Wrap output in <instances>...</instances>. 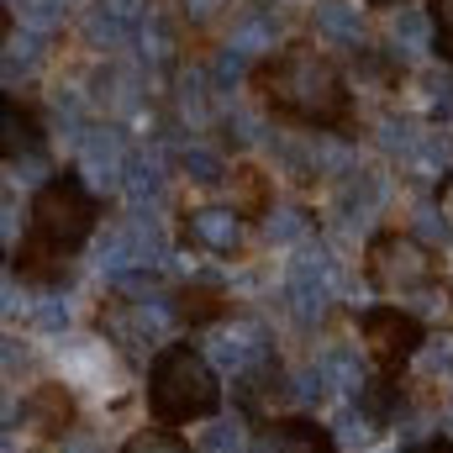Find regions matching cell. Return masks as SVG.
Returning <instances> with one entry per match:
<instances>
[{"mask_svg":"<svg viewBox=\"0 0 453 453\" xmlns=\"http://www.w3.org/2000/svg\"><path fill=\"white\" fill-rule=\"evenodd\" d=\"M222 311H226V301H222V290H217V285H185V290L174 296V317H180V322H190V327L217 322Z\"/></svg>","mask_w":453,"mask_h":453,"instance_id":"2e32d148","label":"cell"},{"mask_svg":"<svg viewBox=\"0 0 453 453\" xmlns=\"http://www.w3.org/2000/svg\"><path fill=\"white\" fill-rule=\"evenodd\" d=\"M317 369H322V380H327L338 395H364V364H358L353 348H327V353L317 358Z\"/></svg>","mask_w":453,"mask_h":453,"instance_id":"9a60e30c","label":"cell"},{"mask_svg":"<svg viewBox=\"0 0 453 453\" xmlns=\"http://www.w3.org/2000/svg\"><path fill=\"white\" fill-rule=\"evenodd\" d=\"M358 333H364L369 353H374L385 369H395V364H406V358H417V353L427 348V327H422L411 311H401V306H374V311H364V317H358Z\"/></svg>","mask_w":453,"mask_h":453,"instance_id":"8992f818","label":"cell"},{"mask_svg":"<svg viewBox=\"0 0 453 453\" xmlns=\"http://www.w3.org/2000/svg\"><path fill=\"white\" fill-rule=\"evenodd\" d=\"M121 453H201V449H190V443H185L180 433H169V427H148V433H137Z\"/></svg>","mask_w":453,"mask_h":453,"instance_id":"7402d4cb","label":"cell"},{"mask_svg":"<svg viewBox=\"0 0 453 453\" xmlns=\"http://www.w3.org/2000/svg\"><path fill=\"white\" fill-rule=\"evenodd\" d=\"M180 169H185V180H196V185H222V180H232V169H226L211 148H185V153H180Z\"/></svg>","mask_w":453,"mask_h":453,"instance_id":"ffe728a7","label":"cell"},{"mask_svg":"<svg viewBox=\"0 0 453 453\" xmlns=\"http://www.w3.org/2000/svg\"><path fill=\"white\" fill-rule=\"evenodd\" d=\"M417 453H453V443H443V438H433V443H422Z\"/></svg>","mask_w":453,"mask_h":453,"instance_id":"d6a6232c","label":"cell"},{"mask_svg":"<svg viewBox=\"0 0 453 453\" xmlns=\"http://www.w3.org/2000/svg\"><path fill=\"white\" fill-rule=\"evenodd\" d=\"M127 137H121V127H90L85 137H80V174L85 180H96V185H116V180H127Z\"/></svg>","mask_w":453,"mask_h":453,"instance_id":"30bf717a","label":"cell"},{"mask_svg":"<svg viewBox=\"0 0 453 453\" xmlns=\"http://www.w3.org/2000/svg\"><path fill=\"white\" fill-rule=\"evenodd\" d=\"M306 226H311V217H306L301 206H290V211H269V242H296Z\"/></svg>","mask_w":453,"mask_h":453,"instance_id":"d4e9b609","label":"cell"},{"mask_svg":"<svg viewBox=\"0 0 453 453\" xmlns=\"http://www.w3.org/2000/svg\"><path fill=\"white\" fill-rule=\"evenodd\" d=\"M374 5H401V0H374Z\"/></svg>","mask_w":453,"mask_h":453,"instance_id":"836d02e7","label":"cell"},{"mask_svg":"<svg viewBox=\"0 0 453 453\" xmlns=\"http://www.w3.org/2000/svg\"><path fill=\"white\" fill-rule=\"evenodd\" d=\"M37 327H42V333H64V327H69V306H64V301H42V306H37Z\"/></svg>","mask_w":453,"mask_h":453,"instance_id":"f546056e","label":"cell"},{"mask_svg":"<svg viewBox=\"0 0 453 453\" xmlns=\"http://www.w3.org/2000/svg\"><path fill=\"white\" fill-rule=\"evenodd\" d=\"M232 206L242 211V217H264L269 211V180L258 174V169H232Z\"/></svg>","mask_w":453,"mask_h":453,"instance_id":"ac0fdd59","label":"cell"},{"mask_svg":"<svg viewBox=\"0 0 453 453\" xmlns=\"http://www.w3.org/2000/svg\"><path fill=\"white\" fill-rule=\"evenodd\" d=\"M185 237L206 258H237L242 237H248V217L237 206H196V211H185Z\"/></svg>","mask_w":453,"mask_h":453,"instance_id":"52a82bcc","label":"cell"},{"mask_svg":"<svg viewBox=\"0 0 453 453\" xmlns=\"http://www.w3.org/2000/svg\"><path fill=\"white\" fill-rule=\"evenodd\" d=\"M21 417H27L42 438H64L69 422H74V395H69L64 385H37V390L27 395V406H21Z\"/></svg>","mask_w":453,"mask_h":453,"instance_id":"8fae6325","label":"cell"},{"mask_svg":"<svg viewBox=\"0 0 453 453\" xmlns=\"http://www.w3.org/2000/svg\"><path fill=\"white\" fill-rule=\"evenodd\" d=\"M142 53L158 64V58H169L174 53V37H169V27H158V21H142Z\"/></svg>","mask_w":453,"mask_h":453,"instance_id":"83f0119b","label":"cell"},{"mask_svg":"<svg viewBox=\"0 0 453 453\" xmlns=\"http://www.w3.org/2000/svg\"><path fill=\"white\" fill-rule=\"evenodd\" d=\"M217 358H222L232 374H248V369H258V364H274L258 322H232L222 338H217Z\"/></svg>","mask_w":453,"mask_h":453,"instance_id":"7c38bea8","label":"cell"},{"mask_svg":"<svg viewBox=\"0 0 453 453\" xmlns=\"http://www.w3.org/2000/svg\"><path fill=\"white\" fill-rule=\"evenodd\" d=\"M248 453H338V438L311 417H269L253 433Z\"/></svg>","mask_w":453,"mask_h":453,"instance_id":"ba28073f","label":"cell"},{"mask_svg":"<svg viewBox=\"0 0 453 453\" xmlns=\"http://www.w3.org/2000/svg\"><path fill=\"white\" fill-rule=\"evenodd\" d=\"M333 285H338V269L322 248H301V258H290L285 269V306L296 322H322L327 317V301H333Z\"/></svg>","mask_w":453,"mask_h":453,"instance_id":"5b68a950","label":"cell"},{"mask_svg":"<svg viewBox=\"0 0 453 453\" xmlns=\"http://www.w3.org/2000/svg\"><path fill=\"white\" fill-rule=\"evenodd\" d=\"M253 85L285 121H301L317 132H348V121H353L342 69L327 53H317L311 42H290L285 53L264 58L253 69Z\"/></svg>","mask_w":453,"mask_h":453,"instance_id":"6da1fadb","label":"cell"},{"mask_svg":"<svg viewBox=\"0 0 453 453\" xmlns=\"http://www.w3.org/2000/svg\"><path fill=\"white\" fill-rule=\"evenodd\" d=\"M42 148V127H37V116L27 111L21 101H5V158L16 164V158H32Z\"/></svg>","mask_w":453,"mask_h":453,"instance_id":"5bb4252c","label":"cell"},{"mask_svg":"<svg viewBox=\"0 0 453 453\" xmlns=\"http://www.w3.org/2000/svg\"><path fill=\"white\" fill-rule=\"evenodd\" d=\"M380 201H385V185H380V174H348L338 190V217L342 222H364V217H374L380 211Z\"/></svg>","mask_w":453,"mask_h":453,"instance_id":"4fadbf2b","label":"cell"},{"mask_svg":"<svg viewBox=\"0 0 453 453\" xmlns=\"http://www.w3.org/2000/svg\"><path fill=\"white\" fill-rule=\"evenodd\" d=\"M180 11H185L190 27H206V21H217L226 11V0H180Z\"/></svg>","mask_w":453,"mask_h":453,"instance_id":"f1b7e54d","label":"cell"},{"mask_svg":"<svg viewBox=\"0 0 453 453\" xmlns=\"http://www.w3.org/2000/svg\"><path fill=\"white\" fill-rule=\"evenodd\" d=\"M64 11H69V0H21L27 32H53V27L64 21Z\"/></svg>","mask_w":453,"mask_h":453,"instance_id":"cb8c5ba5","label":"cell"},{"mask_svg":"<svg viewBox=\"0 0 453 453\" xmlns=\"http://www.w3.org/2000/svg\"><path fill=\"white\" fill-rule=\"evenodd\" d=\"M121 185H127V196H132L137 206H142V201H158V196H164V164H158V158H132Z\"/></svg>","mask_w":453,"mask_h":453,"instance_id":"d6986e66","label":"cell"},{"mask_svg":"<svg viewBox=\"0 0 453 453\" xmlns=\"http://www.w3.org/2000/svg\"><path fill=\"white\" fill-rule=\"evenodd\" d=\"M37 32H27V37H11V48H5V74L16 80V69L27 74V69H37Z\"/></svg>","mask_w":453,"mask_h":453,"instance_id":"484cf974","label":"cell"},{"mask_svg":"<svg viewBox=\"0 0 453 453\" xmlns=\"http://www.w3.org/2000/svg\"><path fill=\"white\" fill-rule=\"evenodd\" d=\"M417 232H422L427 242H443V237H449V222H443L438 211H422V222H417Z\"/></svg>","mask_w":453,"mask_h":453,"instance_id":"1f68e13d","label":"cell"},{"mask_svg":"<svg viewBox=\"0 0 453 453\" xmlns=\"http://www.w3.org/2000/svg\"><path fill=\"white\" fill-rule=\"evenodd\" d=\"M222 406V385H217V369L190 348V342H169L153 369H148V411L164 422V427H185V422H201Z\"/></svg>","mask_w":453,"mask_h":453,"instance_id":"3957f363","label":"cell"},{"mask_svg":"<svg viewBox=\"0 0 453 453\" xmlns=\"http://www.w3.org/2000/svg\"><path fill=\"white\" fill-rule=\"evenodd\" d=\"M364 274H369V285L380 296H417V290L438 285V258L411 232H385V237L369 242Z\"/></svg>","mask_w":453,"mask_h":453,"instance_id":"277c9868","label":"cell"},{"mask_svg":"<svg viewBox=\"0 0 453 453\" xmlns=\"http://www.w3.org/2000/svg\"><path fill=\"white\" fill-rule=\"evenodd\" d=\"M201 453H242L237 427H232V422H211V427L201 433Z\"/></svg>","mask_w":453,"mask_h":453,"instance_id":"4316f807","label":"cell"},{"mask_svg":"<svg viewBox=\"0 0 453 453\" xmlns=\"http://www.w3.org/2000/svg\"><path fill=\"white\" fill-rule=\"evenodd\" d=\"M164 317H174V306H164V301H153V306H148V301H111V311H106V333H111L116 348L142 353V348L158 342Z\"/></svg>","mask_w":453,"mask_h":453,"instance_id":"9c48e42d","label":"cell"},{"mask_svg":"<svg viewBox=\"0 0 453 453\" xmlns=\"http://www.w3.org/2000/svg\"><path fill=\"white\" fill-rule=\"evenodd\" d=\"M422 369H427V374H453V342L427 348V353H422Z\"/></svg>","mask_w":453,"mask_h":453,"instance_id":"4dcf8cb0","label":"cell"},{"mask_svg":"<svg viewBox=\"0 0 453 453\" xmlns=\"http://www.w3.org/2000/svg\"><path fill=\"white\" fill-rule=\"evenodd\" d=\"M85 37H90L96 48H121V42L132 37V27H127V21H116L111 11L90 5V16H85Z\"/></svg>","mask_w":453,"mask_h":453,"instance_id":"44dd1931","label":"cell"},{"mask_svg":"<svg viewBox=\"0 0 453 453\" xmlns=\"http://www.w3.org/2000/svg\"><path fill=\"white\" fill-rule=\"evenodd\" d=\"M317 32H322L327 42H338V48H358L364 16H358V5H322V11H317Z\"/></svg>","mask_w":453,"mask_h":453,"instance_id":"e0dca14e","label":"cell"},{"mask_svg":"<svg viewBox=\"0 0 453 453\" xmlns=\"http://www.w3.org/2000/svg\"><path fill=\"white\" fill-rule=\"evenodd\" d=\"M96 217H101V206H96L85 174H53L32 201V237L16 242V269H27L37 280L64 274V253H74L96 232Z\"/></svg>","mask_w":453,"mask_h":453,"instance_id":"7a4b0ae2","label":"cell"},{"mask_svg":"<svg viewBox=\"0 0 453 453\" xmlns=\"http://www.w3.org/2000/svg\"><path fill=\"white\" fill-rule=\"evenodd\" d=\"M427 16H433V53L453 69V0H433Z\"/></svg>","mask_w":453,"mask_h":453,"instance_id":"603a6c76","label":"cell"}]
</instances>
